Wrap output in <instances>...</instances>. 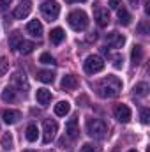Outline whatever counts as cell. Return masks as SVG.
<instances>
[{
	"label": "cell",
	"instance_id": "obj_1",
	"mask_svg": "<svg viewBox=\"0 0 150 152\" xmlns=\"http://www.w3.org/2000/svg\"><path fill=\"white\" fill-rule=\"evenodd\" d=\"M122 90V81L117 78V76H106L103 78L101 81L95 83V92L99 97H104V99H111L117 97Z\"/></svg>",
	"mask_w": 150,
	"mask_h": 152
},
{
	"label": "cell",
	"instance_id": "obj_2",
	"mask_svg": "<svg viewBox=\"0 0 150 152\" xmlns=\"http://www.w3.org/2000/svg\"><path fill=\"white\" fill-rule=\"evenodd\" d=\"M87 133L92 138L103 140L108 134V126L101 120V118H87Z\"/></svg>",
	"mask_w": 150,
	"mask_h": 152
},
{
	"label": "cell",
	"instance_id": "obj_3",
	"mask_svg": "<svg viewBox=\"0 0 150 152\" xmlns=\"http://www.w3.org/2000/svg\"><path fill=\"white\" fill-rule=\"evenodd\" d=\"M67 21H69L71 28L76 30V32H81V30H85L88 27V16L83 11H73V12H69Z\"/></svg>",
	"mask_w": 150,
	"mask_h": 152
},
{
	"label": "cell",
	"instance_id": "obj_4",
	"mask_svg": "<svg viewBox=\"0 0 150 152\" xmlns=\"http://www.w3.org/2000/svg\"><path fill=\"white\" fill-rule=\"evenodd\" d=\"M83 67H85V73L95 75V73H101V71L104 69V60H103V57H99V55H90V57H87Z\"/></svg>",
	"mask_w": 150,
	"mask_h": 152
},
{
	"label": "cell",
	"instance_id": "obj_5",
	"mask_svg": "<svg viewBox=\"0 0 150 152\" xmlns=\"http://www.w3.org/2000/svg\"><path fill=\"white\" fill-rule=\"evenodd\" d=\"M41 12H42V16H44L48 21H53V20H57L58 14H60V5H58L55 0H46V2L41 5Z\"/></svg>",
	"mask_w": 150,
	"mask_h": 152
},
{
	"label": "cell",
	"instance_id": "obj_6",
	"mask_svg": "<svg viewBox=\"0 0 150 152\" xmlns=\"http://www.w3.org/2000/svg\"><path fill=\"white\" fill-rule=\"evenodd\" d=\"M57 131H58V124L55 120H51V118H46L44 124H42V142L44 143H50L55 138Z\"/></svg>",
	"mask_w": 150,
	"mask_h": 152
},
{
	"label": "cell",
	"instance_id": "obj_7",
	"mask_svg": "<svg viewBox=\"0 0 150 152\" xmlns=\"http://www.w3.org/2000/svg\"><path fill=\"white\" fill-rule=\"evenodd\" d=\"M113 115H115V118H117L118 122H122V124H127V122L131 120V110H129L127 104H117L115 110H113Z\"/></svg>",
	"mask_w": 150,
	"mask_h": 152
},
{
	"label": "cell",
	"instance_id": "obj_8",
	"mask_svg": "<svg viewBox=\"0 0 150 152\" xmlns=\"http://www.w3.org/2000/svg\"><path fill=\"white\" fill-rule=\"evenodd\" d=\"M30 9H32V5H30V0H21V4L14 9V12H12V16L16 18V20H25L28 14H30Z\"/></svg>",
	"mask_w": 150,
	"mask_h": 152
},
{
	"label": "cell",
	"instance_id": "obj_9",
	"mask_svg": "<svg viewBox=\"0 0 150 152\" xmlns=\"http://www.w3.org/2000/svg\"><path fill=\"white\" fill-rule=\"evenodd\" d=\"M94 18H95V21H97L99 27H106L110 23V12L104 7H97L95 12H94Z\"/></svg>",
	"mask_w": 150,
	"mask_h": 152
},
{
	"label": "cell",
	"instance_id": "obj_10",
	"mask_svg": "<svg viewBox=\"0 0 150 152\" xmlns=\"http://www.w3.org/2000/svg\"><path fill=\"white\" fill-rule=\"evenodd\" d=\"M27 32H28L32 37L41 39V37H42V25H41V21H37V20H32V21L27 25Z\"/></svg>",
	"mask_w": 150,
	"mask_h": 152
},
{
	"label": "cell",
	"instance_id": "obj_11",
	"mask_svg": "<svg viewBox=\"0 0 150 152\" xmlns=\"http://www.w3.org/2000/svg\"><path fill=\"white\" fill-rule=\"evenodd\" d=\"M12 83H14L21 92H27V90H28V81H27L25 75H23V73H20V71L12 75Z\"/></svg>",
	"mask_w": 150,
	"mask_h": 152
},
{
	"label": "cell",
	"instance_id": "obj_12",
	"mask_svg": "<svg viewBox=\"0 0 150 152\" xmlns=\"http://www.w3.org/2000/svg\"><path fill=\"white\" fill-rule=\"evenodd\" d=\"M20 118H21V113H20L18 110H5V112L2 113V120H4L5 124H16Z\"/></svg>",
	"mask_w": 150,
	"mask_h": 152
},
{
	"label": "cell",
	"instance_id": "obj_13",
	"mask_svg": "<svg viewBox=\"0 0 150 152\" xmlns=\"http://www.w3.org/2000/svg\"><path fill=\"white\" fill-rule=\"evenodd\" d=\"M60 85H62L64 90H74L76 87H78V78H76L74 75H67V76L62 78Z\"/></svg>",
	"mask_w": 150,
	"mask_h": 152
},
{
	"label": "cell",
	"instance_id": "obj_14",
	"mask_svg": "<svg viewBox=\"0 0 150 152\" xmlns=\"http://www.w3.org/2000/svg\"><path fill=\"white\" fill-rule=\"evenodd\" d=\"M106 39H108V42L111 44L113 48H122L124 42H125V37L122 34H118V32H110Z\"/></svg>",
	"mask_w": 150,
	"mask_h": 152
},
{
	"label": "cell",
	"instance_id": "obj_15",
	"mask_svg": "<svg viewBox=\"0 0 150 152\" xmlns=\"http://www.w3.org/2000/svg\"><path fill=\"white\" fill-rule=\"evenodd\" d=\"M66 133L71 136V138H76L78 136V118L76 117H71L69 120H67V124H66Z\"/></svg>",
	"mask_w": 150,
	"mask_h": 152
},
{
	"label": "cell",
	"instance_id": "obj_16",
	"mask_svg": "<svg viewBox=\"0 0 150 152\" xmlns=\"http://www.w3.org/2000/svg\"><path fill=\"white\" fill-rule=\"evenodd\" d=\"M36 99H37L39 104L46 106V104H50V101H51V92L46 90V88H39L37 94H36Z\"/></svg>",
	"mask_w": 150,
	"mask_h": 152
},
{
	"label": "cell",
	"instance_id": "obj_17",
	"mask_svg": "<svg viewBox=\"0 0 150 152\" xmlns=\"http://www.w3.org/2000/svg\"><path fill=\"white\" fill-rule=\"evenodd\" d=\"M131 60H133V64H134V66L141 64V60H143V48H141L140 44H134V46H133V51H131Z\"/></svg>",
	"mask_w": 150,
	"mask_h": 152
},
{
	"label": "cell",
	"instance_id": "obj_18",
	"mask_svg": "<svg viewBox=\"0 0 150 152\" xmlns=\"http://www.w3.org/2000/svg\"><path fill=\"white\" fill-rule=\"evenodd\" d=\"M64 39H66V34H64V30H62V28H58V27H57V28H53V30L50 32V41H51L53 44H60Z\"/></svg>",
	"mask_w": 150,
	"mask_h": 152
},
{
	"label": "cell",
	"instance_id": "obj_19",
	"mask_svg": "<svg viewBox=\"0 0 150 152\" xmlns=\"http://www.w3.org/2000/svg\"><path fill=\"white\" fill-rule=\"evenodd\" d=\"M69 110H71V104L67 101H60V103L55 104V113L58 115V117H66V115L69 113Z\"/></svg>",
	"mask_w": 150,
	"mask_h": 152
},
{
	"label": "cell",
	"instance_id": "obj_20",
	"mask_svg": "<svg viewBox=\"0 0 150 152\" xmlns=\"http://www.w3.org/2000/svg\"><path fill=\"white\" fill-rule=\"evenodd\" d=\"M34 48H36L34 42H30V41H21L20 46H18V51H20L21 55H28V53L34 51Z\"/></svg>",
	"mask_w": 150,
	"mask_h": 152
},
{
	"label": "cell",
	"instance_id": "obj_21",
	"mask_svg": "<svg viewBox=\"0 0 150 152\" xmlns=\"http://www.w3.org/2000/svg\"><path fill=\"white\" fill-rule=\"evenodd\" d=\"M21 41H23V36H21L18 30H14V32L9 36V46H11L12 50H18V46H20Z\"/></svg>",
	"mask_w": 150,
	"mask_h": 152
},
{
	"label": "cell",
	"instance_id": "obj_22",
	"mask_svg": "<svg viewBox=\"0 0 150 152\" xmlns=\"http://www.w3.org/2000/svg\"><path fill=\"white\" fill-rule=\"evenodd\" d=\"M118 11V21H120V25H124V27H127L129 23H131V14L125 11V9H117Z\"/></svg>",
	"mask_w": 150,
	"mask_h": 152
},
{
	"label": "cell",
	"instance_id": "obj_23",
	"mask_svg": "<svg viewBox=\"0 0 150 152\" xmlns=\"http://www.w3.org/2000/svg\"><path fill=\"white\" fill-rule=\"evenodd\" d=\"M37 80L42 83H51L55 80V75L51 71H37Z\"/></svg>",
	"mask_w": 150,
	"mask_h": 152
},
{
	"label": "cell",
	"instance_id": "obj_24",
	"mask_svg": "<svg viewBox=\"0 0 150 152\" xmlns=\"http://www.w3.org/2000/svg\"><path fill=\"white\" fill-rule=\"evenodd\" d=\"M14 99H16L14 88H12V87H7V88L2 92V101H5V103H12Z\"/></svg>",
	"mask_w": 150,
	"mask_h": 152
},
{
	"label": "cell",
	"instance_id": "obj_25",
	"mask_svg": "<svg viewBox=\"0 0 150 152\" xmlns=\"http://www.w3.org/2000/svg\"><path fill=\"white\" fill-rule=\"evenodd\" d=\"M37 134H39L37 126L30 124V126L27 127V140H28V142H36V140H37Z\"/></svg>",
	"mask_w": 150,
	"mask_h": 152
},
{
	"label": "cell",
	"instance_id": "obj_26",
	"mask_svg": "<svg viewBox=\"0 0 150 152\" xmlns=\"http://www.w3.org/2000/svg\"><path fill=\"white\" fill-rule=\"evenodd\" d=\"M12 145H14V140H12V134H9V133H5V134L2 136V147H4L5 151H11V149H12Z\"/></svg>",
	"mask_w": 150,
	"mask_h": 152
},
{
	"label": "cell",
	"instance_id": "obj_27",
	"mask_svg": "<svg viewBox=\"0 0 150 152\" xmlns=\"http://www.w3.org/2000/svg\"><path fill=\"white\" fill-rule=\"evenodd\" d=\"M39 62H41V64H46V66H55V64H57L55 58H53L50 53H42V55L39 57Z\"/></svg>",
	"mask_w": 150,
	"mask_h": 152
},
{
	"label": "cell",
	"instance_id": "obj_28",
	"mask_svg": "<svg viewBox=\"0 0 150 152\" xmlns=\"http://www.w3.org/2000/svg\"><path fill=\"white\" fill-rule=\"evenodd\" d=\"M147 90H149V85L147 83H138L134 87V94L136 96H147Z\"/></svg>",
	"mask_w": 150,
	"mask_h": 152
},
{
	"label": "cell",
	"instance_id": "obj_29",
	"mask_svg": "<svg viewBox=\"0 0 150 152\" xmlns=\"http://www.w3.org/2000/svg\"><path fill=\"white\" fill-rule=\"evenodd\" d=\"M81 152H101V151H99V147H95V145H92V143H85V145L81 147Z\"/></svg>",
	"mask_w": 150,
	"mask_h": 152
},
{
	"label": "cell",
	"instance_id": "obj_30",
	"mask_svg": "<svg viewBox=\"0 0 150 152\" xmlns=\"http://www.w3.org/2000/svg\"><path fill=\"white\" fill-rule=\"evenodd\" d=\"M7 58L5 57H0V75H5L7 73Z\"/></svg>",
	"mask_w": 150,
	"mask_h": 152
},
{
	"label": "cell",
	"instance_id": "obj_31",
	"mask_svg": "<svg viewBox=\"0 0 150 152\" xmlns=\"http://www.w3.org/2000/svg\"><path fill=\"white\" fill-rule=\"evenodd\" d=\"M149 120H150V112L147 108H143V110H141V122H143V124H149Z\"/></svg>",
	"mask_w": 150,
	"mask_h": 152
},
{
	"label": "cell",
	"instance_id": "obj_32",
	"mask_svg": "<svg viewBox=\"0 0 150 152\" xmlns=\"http://www.w3.org/2000/svg\"><path fill=\"white\" fill-rule=\"evenodd\" d=\"M120 2H122V0H110L108 5H110V9H115V11H117V9H120Z\"/></svg>",
	"mask_w": 150,
	"mask_h": 152
},
{
	"label": "cell",
	"instance_id": "obj_33",
	"mask_svg": "<svg viewBox=\"0 0 150 152\" xmlns=\"http://www.w3.org/2000/svg\"><path fill=\"white\" fill-rule=\"evenodd\" d=\"M11 2H12V0H0V12H4V11L9 7Z\"/></svg>",
	"mask_w": 150,
	"mask_h": 152
},
{
	"label": "cell",
	"instance_id": "obj_34",
	"mask_svg": "<svg viewBox=\"0 0 150 152\" xmlns=\"http://www.w3.org/2000/svg\"><path fill=\"white\" fill-rule=\"evenodd\" d=\"M138 30H140V34H149V30H147V25H145V23H141V25L138 27Z\"/></svg>",
	"mask_w": 150,
	"mask_h": 152
},
{
	"label": "cell",
	"instance_id": "obj_35",
	"mask_svg": "<svg viewBox=\"0 0 150 152\" xmlns=\"http://www.w3.org/2000/svg\"><path fill=\"white\" fill-rule=\"evenodd\" d=\"M120 60H122L120 57H115V67H120V66H122V64H120Z\"/></svg>",
	"mask_w": 150,
	"mask_h": 152
},
{
	"label": "cell",
	"instance_id": "obj_36",
	"mask_svg": "<svg viewBox=\"0 0 150 152\" xmlns=\"http://www.w3.org/2000/svg\"><path fill=\"white\" fill-rule=\"evenodd\" d=\"M138 2H140V0H129V4H131L133 7H138Z\"/></svg>",
	"mask_w": 150,
	"mask_h": 152
},
{
	"label": "cell",
	"instance_id": "obj_37",
	"mask_svg": "<svg viewBox=\"0 0 150 152\" xmlns=\"http://www.w3.org/2000/svg\"><path fill=\"white\" fill-rule=\"evenodd\" d=\"M145 12H147V14H150V2H147V7H145Z\"/></svg>",
	"mask_w": 150,
	"mask_h": 152
},
{
	"label": "cell",
	"instance_id": "obj_38",
	"mask_svg": "<svg viewBox=\"0 0 150 152\" xmlns=\"http://www.w3.org/2000/svg\"><path fill=\"white\" fill-rule=\"evenodd\" d=\"M66 2H69V4H74V2H87V0H66Z\"/></svg>",
	"mask_w": 150,
	"mask_h": 152
},
{
	"label": "cell",
	"instance_id": "obj_39",
	"mask_svg": "<svg viewBox=\"0 0 150 152\" xmlns=\"http://www.w3.org/2000/svg\"><path fill=\"white\" fill-rule=\"evenodd\" d=\"M25 152H36V151H25Z\"/></svg>",
	"mask_w": 150,
	"mask_h": 152
},
{
	"label": "cell",
	"instance_id": "obj_40",
	"mask_svg": "<svg viewBox=\"0 0 150 152\" xmlns=\"http://www.w3.org/2000/svg\"><path fill=\"white\" fill-rule=\"evenodd\" d=\"M129 152H138V151H129Z\"/></svg>",
	"mask_w": 150,
	"mask_h": 152
},
{
	"label": "cell",
	"instance_id": "obj_41",
	"mask_svg": "<svg viewBox=\"0 0 150 152\" xmlns=\"http://www.w3.org/2000/svg\"><path fill=\"white\" fill-rule=\"evenodd\" d=\"M46 152H55V151H46Z\"/></svg>",
	"mask_w": 150,
	"mask_h": 152
}]
</instances>
